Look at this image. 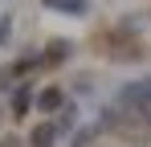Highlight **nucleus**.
Instances as JSON below:
<instances>
[{
	"mask_svg": "<svg viewBox=\"0 0 151 147\" xmlns=\"http://www.w3.org/2000/svg\"><path fill=\"white\" fill-rule=\"evenodd\" d=\"M12 82H17V70L12 66H0V90H12Z\"/></svg>",
	"mask_w": 151,
	"mask_h": 147,
	"instance_id": "4",
	"label": "nucleus"
},
{
	"mask_svg": "<svg viewBox=\"0 0 151 147\" xmlns=\"http://www.w3.org/2000/svg\"><path fill=\"white\" fill-rule=\"evenodd\" d=\"M70 57V41H49V53H45V66H57Z\"/></svg>",
	"mask_w": 151,
	"mask_h": 147,
	"instance_id": "3",
	"label": "nucleus"
},
{
	"mask_svg": "<svg viewBox=\"0 0 151 147\" xmlns=\"http://www.w3.org/2000/svg\"><path fill=\"white\" fill-rule=\"evenodd\" d=\"M61 102H65L61 90L49 86V90H41V94H37V110H45V115H49V110H61Z\"/></svg>",
	"mask_w": 151,
	"mask_h": 147,
	"instance_id": "2",
	"label": "nucleus"
},
{
	"mask_svg": "<svg viewBox=\"0 0 151 147\" xmlns=\"http://www.w3.org/2000/svg\"><path fill=\"white\" fill-rule=\"evenodd\" d=\"M8 33H12V24H8V21H0V41H8Z\"/></svg>",
	"mask_w": 151,
	"mask_h": 147,
	"instance_id": "5",
	"label": "nucleus"
},
{
	"mask_svg": "<svg viewBox=\"0 0 151 147\" xmlns=\"http://www.w3.org/2000/svg\"><path fill=\"white\" fill-rule=\"evenodd\" d=\"M53 139H57V127L53 122H37L33 135H29V147H53Z\"/></svg>",
	"mask_w": 151,
	"mask_h": 147,
	"instance_id": "1",
	"label": "nucleus"
}]
</instances>
